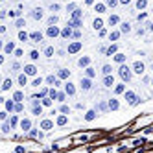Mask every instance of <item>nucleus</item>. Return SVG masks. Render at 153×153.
Returning <instances> with one entry per match:
<instances>
[{"instance_id":"obj_28","label":"nucleus","mask_w":153,"mask_h":153,"mask_svg":"<svg viewBox=\"0 0 153 153\" xmlns=\"http://www.w3.org/2000/svg\"><path fill=\"white\" fill-rule=\"evenodd\" d=\"M109 22H111V24H116V22H118V17H111V19H109Z\"/></svg>"},{"instance_id":"obj_2","label":"nucleus","mask_w":153,"mask_h":153,"mask_svg":"<svg viewBox=\"0 0 153 153\" xmlns=\"http://www.w3.org/2000/svg\"><path fill=\"white\" fill-rule=\"evenodd\" d=\"M133 68H135V72H137V74H142V72H144V63L137 61L135 65H133Z\"/></svg>"},{"instance_id":"obj_10","label":"nucleus","mask_w":153,"mask_h":153,"mask_svg":"<svg viewBox=\"0 0 153 153\" xmlns=\"http://www.w3.org/2000/svg\"><path fill=\"white\" fill-rule=\"evenodd\" d=\"M26 81H28V79H26V76H19V85H22V87H24V85H26Z\"/></svg>"},{"instance_id":"obj_12","label":"nucleus","mask_w":153,"mask_h":153,"mask_svg":"<svg viewBox=\"0 0 153 153\" xmlns=\"http://www.w3.org/2000/svg\"><path fill=\"white\" fill-rule=\"evenodd\" d=\"M72 26H74V28H79V26H81V20H79V19H74V20H72Z\"/></svg>"},{"instance_id":"obj_20","label":"nucleus","mask_w":153,"mask_h":153,"mask_svg":"<svg viewBox=\"0 0 153 153\" xmlns=\"http://www.w3.org/2000/svg\"><path fill=\"white\" fill-rule=\"evenodd\" d=\"M66 92H68V94H74V87H72V85H66Z\"/></svg>"},{"instance_id":"obj_37","label":"nucleus","mask_w":153,"mask_h":153,"mask_svg":"<svg viewBox=\"0 0 153 153\" xmlns=\"http://www.w3.org/2000/svg\"><path fill=\"white\" fill-rule=\"evenodd\" d=\"M122 2H124V4H129V0H122Z\"/></svg>"},{"instance_id":"obj_15","label":"nucleus","mask_w":153,"mask_h":153,"mask_svg":"<svg viewBox=\"0 0 153 153\" xmlns=\"http://www.w3.org/2000/svg\"><path fill=\"white\" fill-rule=\"evenodd\" d=\"M79 46H81V44H79V42H76V44H72V46H70V52H76V50H79Z\"/></svg>"},{"instance_id":"obj_13","label":"nucleus","mask_w":153,"mask_h":153,"mask_svg":"<svg viewBox=\"0 0 153 153\" xmlns=\"http://www.w3.org/2000/svg\"><path fill=\"white\" fill-rule=\"evenodd\" d=\"M19 39H20V41H28V33L20 31V33H19Z\"/></svg>"},{"instance_id":"obj_5","label":"nucleus","mask_w":153,"mask_h":153,"mask_svg":"<svg viewBox=\"0 0 153 153\" xmlns=\"http://www.w3.org/2000/svg\"><path fill=\"white\" fill-rule=\"evenodd\" d=\"M57 33H59V30H57V28H54V26H50V28H48V35H50V37H56Z\"/></svg>"},{"instance_id":"obj_34","label":"nucleus","mask_w":153,"mask_h":153,"mask_svg":"<svg viewBox=\"0 0 153 153\" xmlns=\"http://www.w3.org/2000/svg\"><path fill=\"white\" fill-rule=\"evenodd\" d=\"M31 59H39V54H37V52H31Z\"/></svg>"},{"instance_id":"obj_8","label":"nucleus","mask_w":153,"mask_h":153,"mask_svg":"<svg viewBox=\"0 0 153 153\" xmlns=\"http://www.w3.org/2000/svg\"><path fill=\"white\" fill-rule=\"evenodd\" d=\"M103 83H105V87H111V85H112V77L109 76V74H107V77H105V81H103Z\"/></svg>"},{"instance_id":"obj_29","label":"nucleus","mask_w":153,"mask_h":153,"mask_svg":"<svg viewBox=\"0 0 153 153\" xmlns=\"http://www.w3.org/2000/svg\"><path fill=\"white\" fill-rule=\"evenodd\" d=\"M22 26H24V20H22V19H19V20H17V28H22Z\"/></svg>"},{"instance_id":"obj_19","label":"nucleus","mask_w":153,"mask_h":153,"mask_svg":"<svg viewBox=\"0 0 153 153\" xmlns=\"http://www.w3.org/2000/svg\"><path fill=\"white\" fill-rule=\"evenodd\" d=\"M111 66H109V65H105V66H103V74H111Z\"/></svg>"},{"instance_id":"obj_31","label":"nucleus","mask_w":153,"mask_h":153,"mask_svg":"<svg viewBox=\"0 0 153 153\" xmlns=\"http://www.w3.org/2000/svg\"><path fill=\"white\" fill-rule=\"evenodd\" d=\"M33 112H35V114H41V107H37V105H35V107H33Z\"/></svg>"},{"instance_id":"obj_6","label":"nucleus","mask_w":153,"mask_h":153,"mask_svg":"<svg viewBox=\"0 0 153 153\" xmlns=\"http://www.w3.org/2000/svg\"><path fill=\"white\" fill-rule=\"evenodd\" d=\"M81 87H83L85 91H89V89H91V81H89V79H81Z\"/></svg>"},{"instance_id":"obj_7","label":"nucleus","mask_w":153,"mask_h":153,"mask_svg":"<svg viewBox=\"0 0 153 153\" xmlns=\"http://www.w3.org/2000/svg\"><path fill=\"white\" fill-rule=\"evenodd\" d=\"M33 19H42V9H33Z\"/></svg>"},{"instance_id":"obj_36","label":"nucleus","mask_w":153,"mask_h":153,"mask_svg":"<svg viewBox=\"0 0 153 153\" xmlns=\"http://www.w3.org/2000/svg\"><path fill=\"white\" fill-rule=\"evenodd\" d=\"M107 4H109V6H114V4H116V0H107Z\"/></svg>"},{"instance_id":"obj_16","label":"nucleus","mask_w":153,"mask_h":153,"mask_svg":"<svg viewBox=\"0 0 153 153\" xmlns=\"http://www.w3.org/2000/svg\"><path fill=\"white\" fill-rule=\"evenodd\" d=\"M6 52H7V54L13 52V42H7V44H6Z\"/></svg>"},{"instance_id":"obj_25","label":"nucleus","mask_w":153,"mask_h":153,"mask_svg":"<svg viewBox=\"0 0 153 153\" xmlns=\"http://www.w3.org/2000/svg\"><path fill=\"white\" fill-rule=\"evenodd\" d=\"M103 9H105V6H103V4H98V6H96V11H100V13H102Z\"/></svg>"},{"instance_id":"obj_21","label":"nucleus","mask_w":153,"mask_h":153,"mask_svg":"<svg viewBox=\"0 0 153 153\" xmlns=\"http://www.w3.org/2000/svg\"><path fill=\"white\" fill-rule=\"evenodd\" d=\"M94 114H96L94 111H89V112H87V120H92V118H94Z\"/></svg>"},{"instance_id":"obj_14","label":"nucleus","mask_w":153,"mask_h":153,"mask_svg":"<svg viewBox=\"0 0 153 153\" xmlns=\"http://www.w3.org/2000/svg\"><path fill=\"white\" fill-rule=\"evenodd\" d=\"M109 107H111V109H118V102L111 100V102H109Z\"/></svg>"},{"instance_id":"obj_27","label":"nucleus","mask_w":153,"mask_h":153,"mask_svg":"<svg viewBox=\"0 0 153 153\" xmlns=\"http://www.w3.org/2000/svg\"><path fill=\"white\" fill-rule=\"evenodd\" d=\"M129 30H131V28H129V24H122V31H124V33H125V31H129Z\"/></svg>"},{"instance_id":"obj_1","label":"nucleus","mask_w":153,"mask_h":153,"mask_svg":"<svg viewBox=\"0 0 153 153\" xmlns=\"http://www.w3.org/2000/svg\"><path fill=\"white\" fill-rule=\"evenodd\" d=\"M120 76L124 77V79H131V72H129V68H127V66H122V68H120Z\"/></svg>"},{"instance_id":"obj_9","label":"nucleus","mask_w":153,"mask_h":153,"mask_svg":"<svg viewBox=\"0 0 153 153\" xmlns=\"http://www.w3.org/2000/svg\"><path fill=\"white\" fill-rule=\"evenodd\" d=\"M102 26H103V22L100 20V19H96V20H94V28H96V30H100Z\"/></svg>"},{"instance_id":"obj_33","label":"nucleus","mask_w":153,"mask_h":153,"mask_svg":"<svg viewBox=\"0 0 153 153\" xmlns=\"http://www.w3.org/2000/svg\"><path fill=\"white\" fill-rule=\"evenodd\" d=\"M116 37H118V31H114V33H111V41H114Z\"/></svg>"},{"instance_id":"obj_3","label":"nucleus","mask_w":153,"mask_h":153,"mask_svg":"<svg viewBox=\"0 0 153 153\" xmlns=\"http://www.w3.org/2000/svg\"><path fill=\"white\" fill-rule=\"evenodd\" d=\"M30 39H31V41H33V42H39V41H41V39H42V35L39 33V31H33V33L30 35Z\"/></svg>"},{"instance_id":"obj_23","label":"nucleus","mask_w":153,"mask_h":153,"mask_svg":"<svg viewBox=\"0 0 153 153\" xmlns=\"http://www.w3.org/2000/svg\"><path fill=\"white\" fill-rule=\"evenodd\" d=\"M114 52H116V46H111V48L107 50V54H109V56H112V54H114Z\"/></svg>"},{"instance_id":"obj_24","label":"nucleus","mask_w":153,"mask_h":153,"mask_svg":"<svg viewBox=\"0 0 153 153\" xmlns=\"http://www.w3.org/2000/svg\"><path fill=\"white\" fill-rule=\"evenodd\" d=\"M22 98H24V96H22V92H17V94H15V100H17V102H20Z\"/></svg>"},{"instance_id":"obj_30","label":"nucleus","mask_w":153,"mask_h":153,"mask_svg":"<svg viewBox=\"0 0 153 153\" xmlns=\"http://www.w3.org/2000/svg\"><path fill=\"white\" fill-rule=\"evenodd\" d=\"M44 54H46V56H52V54H54V48H46V52H44Z\"/></svg>"},{"instance_id":"obj_4","label":"nucleus","mask_w":153,"mask_h":153,"mask_svg":"<svg viewBox=\"0 0 153 153\" xmlns=\"http://www.w3.org/2000/svg\"><path fill=\"white\" fill-rule=\"evenodd\" d=\"M24 70H26V74H30V76H33L35 72H37V70H35V66H33V65H28V66H26V68H24Z\"/></svg>"},{"instance_id":"obj_26","label":"nucleus","mask_w":153,"mask_h":153,"mask_svg":"<svg viewBox=\"0 0 153 153\" xmlns=\"http://www.w3.org/2000/svg\"><path fill=\"white\" fill-rule=\"evenodd\" d=\"M70 33H72V31H70V28H66V30H63V37H68Z\"/></svg>"},{"instance_id":"obj_32","label":"nucleus","mask_w":153,"mask_h":153,"mask_svg":"<svg viewBox=\"0 0 153 153\" xmlns=\"http://www.w3.org/2000/svg\"><path fill=\"white\" fill-rule=\"evenodd\" d=\"M116 61L122 63V61H124V56H122V54H118V56H116Z\"/></svg>"},{"instance_id":"obj_18","label":"nucleus","mask_w":153,"mask_h":153,"mask_svg":"<svg viewBox=\"0 0 153 153\" xmlns=\"http://www.w3.org/2000/svg\"><path fill=\"white\" fill-rule=\"evenodd\" d=\"M30 127V120H22V129H28Z\"/></svg>"},{"instance_id":"obj_17","label":"nucleus","mask_w":153,"mask_h":153,"mask_svg":"<svg viewBox=\"0 0 153 153\" xmlns=\"http://www.w3.org/2000/svg\"><path fill=\"white\" fill-rule=\"evenodd\" d=\"M79 65H81V66H87V65H89V57H83V59H79Z\"/></svg>"},{"instance_id":"obj_11","label":"nucleus","mask_w":153,"mask_h":153,"mask_svg":"<svg viewBox=\"0 0 153 153\" xmlns=\"http://www.w3.org/2000/svg\"><path fill=\"white\" fill-rule=\"evenodd\" d=\"M9 87H11V79H6V81H4V85H2V89L6 91V89H9Z\"/></svg>"},{"instance_id":"obj_22","label":"nucleus","mask_w":153,"mask_h":153,"mask_svg":"<svg viewBox=\"0 0 153 153\" xmlns=\"http://www.w3.org/2000/svg\"><path fill=\"white\" fill-rule=\"evenodd\" d=\"M137 6H138V7H146V0H138Z\"/></svg>"},{"instance_id":"obj_35","label":"nucleus","mask_w":153,"mask_h":153,"mask_svg":"<svg viewBox=\"0 0 153 153\" xmlns=\"http://www.w3.org/2000/svg\"><path fill=\"white\" fill-rule=\"evenodd\" d=\"M87 76L91 77V76H94V72H92V68H87Z\"/></svg>"}]
</instances>
